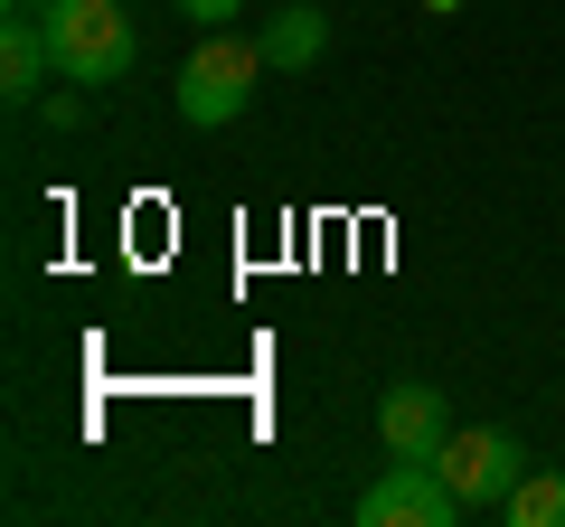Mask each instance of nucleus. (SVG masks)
Segmentation results:
<instances>
[{
	"label": "nucleus",
	"mask_w": 565,
	"mask_h": 527,
	"mask_svg": "<svg viewBox=\"0 0 565 527\" xmlns=\"http://www.w3.org/2000/svg\"><path fill=\"white\" fill-rule=\"evenodd\" d=\"M471 518L462 490L444 481V462H405V452H386V471L359 490V527H452Z\"/></svg>",
	"instance_id": "3"
},
{
	"label": "nucleus",
	"mask_w": 565,
	"mask_h": 527,
	"mask_svg": "<svg viewBox=\"0 0 565 527\" xmlns=\"http://www.w3.org/2000/svg\"><path fill=\"white\" fill-rule=\"evenodd\" d=\"M255 47H264V66L302 76V66H321V57H330V10H311V0H282V10H264Z\"/></svg>",
	"instance_id": "7"
},
{
	"label": "nucleus",
	"mask_w": 565,
	"mask_h": 527,
	"mask_svg": "<svg viewBox=\"0 0 565 527\" xmlns=\"http://www.w3.org/2000/svg\"><path fill=\"white\" fill-rule=\"evenodd\" d=\"M47 76H57L47 20H20V10H0V95H10V104H47Z\"/></svg>",
	"instance_id": "6"
},
{
	"label": "nucleus",
	"mask_w": 565,
	"mask_h": 527,
	"mask_svg": "<svg viewBox=\"0 0 565 527\" xmlns=\"http://www.w3.org/2000/svg\"><path fill=\"white\" fill-rule=\"evenodd\" d=\"M424 10H434V20H444V10H462V0H424Z\"/></svg>",
	"instance_id": "12"
},
{
	"label": "nucleus",
	"mask_w": 565,
	"mask_h": 527,
	"mask_svg": "<svg viewBox=\"0 0 565 527\" xmlns=\"http://www.w3.org/2000/svg\"><path fill=\"white\" fill-rule=\"evenodd\" d=\"M170 10H180V20H199V29H236L245 0H170Z\"/></svg>",
	"instance_id": "10"
},
{
	"label": "nucleus",
	"mask_w": 565,
	"mask_h": 527,
	"mask_svg": "<svg viewBox=\"0 0 565 527\" xmlns=\"http://www.w3.org/2000/svg\"><path fill=\"white\" fill-rule=\"evenodd\" d=\"M39 114L57 122V132H85V122H95V85H76V95H47Z\"/></svg>",
	"instance_id": "9"
},
{
	"label": "nucleus",
	"mask_w": 565,
	"mask_h": 527,
	"mask_svg": "<svg viewBox=\"0 0 565 527\" xmlns=\"http://www.w3.org/2000/svg\"><path fill=\"white\" fill-rule=\"evenodd\" d=\"M255 85H264V47L245 39V29H199V47H189V66H180V122L226 132V122L255 104Z\"/></svg>",
	"instance_id": "2"
},
{
	"label": "nucleus",
	"mask_w": 565,
	"mask_h": 527,
	"mask_svg": "<svg viewBox=\"0 0 565 527\" xmlns=\"http://www.w3.org/2000/svg\"><path fill=\"white\" fill-rule=\"evenodd\" d=\"M47 47H57L66 85H122L132 57H141L132 0H57V10H47Z\"/></svg>",
	"instance_id": "1"
},
{
	"label": "nucleus",
	"mask_w": 565,
	"mask_h": 527,
	"mask_svg": "<svg viewBox=\"0 0 565 527\" xmlns=\"http://www.w3.org/2000/svg\"><path fill=\"white\" fill-rule=\"evenodd\" d=\"M377 443L405 452V462H434V452L452 443V396H444V386H424V377L386 386V396H377Z\"/></svg>",
	"instance_id": "5"
},
{
	"label": "nucleus",
	"mask_w": 565,
	"mask_h": 527,
	"mask_svg": "<svg viewBox=\"0 0 565 527\" xmlns=\"http://www.w3.org/2000/svg\"><path fill=\"white\" fill-rule=\"evenodd\" d=\"M509 527H565V471H519V490L500 499Z\"/></svg>",
	"instance_id": "8"
},
{
	"label": "nucleus",
	"mask_w": 565,
	"mask_h": 527,
	"mask_svg": "<svg viewBox=\"0 0 565 527\" xmlns=\"http://www.w3.org/2000/svg\"><path fill=\"white\" fill-rule=\"evenodd\" d=\"M132 10H141V0H132Z\"/></svg>",
	"instance_id": "13"
},
{
	"label": "nucleus",
	"mask_w": 565,
	"mask_h": 527,
	"mask_svg": "<svg viewBox=\"0 0 565 527\" xmlns=\"http://www.w3.org/2000/svg\"><path fill=\"white\" fill-rule=\"evenodd\" d=\"M444 462V481L462 490V508H500L509 490H519V471H527V452L509 443L500 424H452V443L434 452Z\"/></svg>",
	"instance_id": "4"
},
{
	"label": "nucleus",
	"mask_w": 565,
	"mask_h": 527,
	"mask_svg": "<svg viewBox=\"0 0 565 527\" xmlns=\"http://www.w3.org/2000/svg\"><path fill=\"white\" fill-rule=\"evenodd\" d=\"M10 10H20V20H47V10H57V0H10Z\"/></svg>",
	"instance_id": "11"
}]
</instances>
